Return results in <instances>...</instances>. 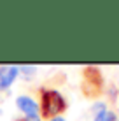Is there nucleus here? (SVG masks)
Masks as SVG:
<instances>
[{
  "instance_id": "nucleus-1",
  "label": "nucleus",
  "mask_w": 119,
  "mask_h": 121,
  "mask_svg": "<svg viewBox=\"0 0 119 121\" xmlns=\"http://www.w3.org/2000/svg\"><path fill=\"white\" fill-rule=\"evenodd\" d=\"M67 109V102L58 91L54 90H44L42 91V105H40V112L46 118H58Z\"/></svg>"
},
{
  "instance_id": "nucleus-4",
  "label": "nucleus",
  "mask_w": 119,
  "mask_h": 121,
  "mask_svg": "<svg viewBox=\"0 0 119 121\" xmlns=\"http://www.w3.org/2000/svg\"><path fill=\"white\" fill-rule=\"evenodd\" d=\"M93 121H117V116L114 114L112 111H107L105 109L103 112H100V114L95 116V119Z\"/></svg>"
},
{
  "instance_id": "nucleus-5",
  "label": "nucleus",
  "mask_w": 119,
  "mask_h": 121,
  "mask_svg": "<svg viewBox=\"0 0 119 121\" xmlns=\"http://www.w3.org/2000/svg\"><path fill=\"white\" fill-rule=\"evenodd\" d=\"M18 121H40L39 118H25V119H18Z\"/></svg>"
},
{
  "instance_id": "nucleus-3",
  "label": "nucleus",
  "mask_w": 119,
  "mask_h": 121,
  "mask_svg": "<svg viewBox=\"0 0 119 121\" xmlns=\"http://www.w3.org/2000/svg\"><path fill=\"white\" fill-rule=\"evenodd\" d=\"M18 72H19V67H16V65L0 67V91L7 90L12 84V81L18 77Z\"/></svg>"
},
{
  "instance_id": "nucleus-6",
  "label": "nucleus",
  "mask_w": 119,
  "mask_h": 121,
  "mask_svg": "<svg viewBox=\"0 0 119 121\" xmlns=\"http://www.w3.org/2000/svg\"><path fill=\"white\" fill-rule=\"evenodd\" d=\"M51 121H65V119H63V118H60V116H58V118H53Z\"/></svg>"
},
{
  "instance_id": "nucleus-2",
  "label": "nucleus",
  "mask_w": 119,
  "mask_h": 121,
  "mask_svg": "<svg viewBox=\"0 0 119 121\" xmlns=\"http://www.w3.org/2000/svg\"><path fill=\"white\" fill-rule=\"evenodd\" d=\"M16 105H18V109L25 112L26 114V118H39V105H37V102L33 98L30 97H18L16 100Z\"/></svg>"
}]
</instances>
